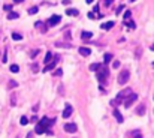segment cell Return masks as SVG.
Listing matches in <instances>:
<instances>
[{
	"mask_svg": "<svg viewBox=\"0 0 154 138\" xmlns=\"http://www.w3.org/2000/svg\"><path fill=\"white\" fill-rule=\"evenodd\" d=\"M54 123H55V119H51V120H50L48 117H43L42 120L36 125L34 132H36V134H39V135H40V134H45V132H48V131H50L48 128H51Z\"/></svg>",
	"mask_w": 154,
	"mask_h": 138,
	"instance_id": "cell-1",
	"label": "cell"
},
{
	"mask_svg": "<svg viewBox=\"0 0 154 138\" xmlns=\"http://www.w3.org/2000/svg\"><path fill=\"white\" fill-rule=\"evenodd\" d=\"M130 93H132V92H130V89H124L123 92H120V93L117 95V98H115V99H112V101H111V105H120V104H123L124 96L127 98Z\"/></svg>",
	"mask_w": 154,
	"mask_h": 138,
	"instance_id": "cell-2",
	"label": "cell"
},
{
	"mask_svg": "<svg viewBox=\"0 0 154 138\" xmlns=\"http://www.w3.org/2000/svg\"><path fill=\"white\" fill-rule=\"evenodd\" d=\"M136 99H138V95H136V93H130V95H129V98H126V99L123 101V104H124V107H126V108H130Z\"/></svg>",
	"mask_w": 154,
	"mask_h": 138,
	"instance_id": "cell-3",
	"label": "cell"
},
{
	"mask_svg": "<svg viewBox=\"0 0 154 138\" xmlns=\"http://www.w3.org/2000/svg\"><path fill=\"white\" fill-rule=\"evenodd\" d=\"M129 77H130V74H129V71L127 69H124V71H121L120 75H118V84H126L127 83V80H129Z\"/></svg>",
	"mask_w": 154,
	"mask_h": 138,
	"instance_id": "cell-4",
	"label": "cell"
},
{
	"mask_svg": "<svg viewBox=\"0 0 154 138\" xmlns=\"http://www.w3.org/2000/svg\"><path fill=\"white\" fill-rule=\"evenodd\" d=\"M102 68V66H100ZM109 75V71H108V68L106 66H103L100 71H99V74H97V78H99V81H105V78Z\"/></svg>",
	"mask_w": 154,
	"mask_h": 138,
	"instance_id": "cell-5",
	"label": "cell"
},
{
	"mask_svg": "<svg viewBox=\"0 0 154 138\" xmlns=\"http://www.w3.org/2000/svg\"><path fill=\"white\" fill-rule=\"evenodd\" d=\"M64 131H66V132H70V134H75V132L78 131V126H76L75 123H66V125H64Z\"/></svg>",
	"mask_w": 154,
	"mask_h": 138,
	"instance_id": "cell-6",
	"label": "cell"
},
{
	"mask_svg": "<svg viewBox=\"0 0 154 138\" xmlns=\"http://www.w3.org/2000/svg\"><path fill=\"white\" fill-rule=\"evenodd\" d=\"M61 21V17L60 15H52L50 20H48V26H55V24H58Z\"/></svg>",
	"mask_w": 154,
	"mask_h": 138,
	"instance_id": "cell-7",
	"label": "cell"
},
{
	"mask_svg": "<svg viewBox=\"0 0 154 138\" xmlns=\"http://www.w3.org/2000/svg\"><path fill=\"white\" fill-rule=\"evenodd\" d=\"M72 111H73V108H72V105H66V108H64V111H63V117L64 119H68V117H70L72 116Z\"/></svg>",
	"mask_w": 154,
	"mask_h": 138,
	"instance_id": "cell-8",
	"label": "cell"
},
{
	"mask_svg": "<svg viewBox=\"0 0 154 138\" xmlns=\"http://www.w3.org/2000/svg\"><path fill=\"white\" fill-rule=\"evenodd\" d=\"M78 51H79L81 56H84V57H87V56H90V54H91V50H90V48H87V47H79V50H78Z\"/></svg>",
	"mask_w": 154,
	"mask_h": 138,
	"instance_id": "cell-9",
	"label": "cell"
},
{
	"mask_svg": "<svg viewBox=\"0 0 154 138\" xmlns=\"http://www.w3.org/2000/svg\"><path fill=\"white\" fill-rule=\"evenodd\" d=\"M114 27V21H108V23H103L102 26H100V29L102 30H109V29H112Z\"/></svg>",
	"mask_w": 154,
	"mask_h": 138,
	"instance_id": "cell-10",
	"label": "cell"
},
{
	"mask_svg": "<svg viewBox=\"0 0 154 138\" xmlns=\"http://www.w3.org/2000/svg\"><path fill=\"white\" fill-rule=\"evenodd\" d=\"M57 60H58V57H54V62L50 63L47 68H43V72H48V71H52V69L55 68V63H57Z\"/></svg>",
	"mask_w": 154,
	"mask_h": 138,
	"instance_id": "cell-11",
	"label": "cell"
},
{
	"mask_svg": "<svg viewBox=\"0 0 154 138\" xmlns=\"http://www.w3.org/2000/svg\"><path fill=\"white\" fill-rule=\"evenodd\" d=\"M112 114H114V117L117 119L118 123H123V122H124V119H123V116H121V113L118 111V110H114V113H112Z\"/></svg>",
	"mask_w": 154,
	"mask_h": 138,
	"instance_id": "cell-12",
	"label": "cell"
},
{
	"mask_svg": "<svg viewBox=\"0 0 154 138\" xmlns=\"http://www.w3.org/2000/svg\"><path fill=\"white\" fill-rule=\"evenodd\" d=\"M136 114H139V116H144V114H145V105H144V104H141L136 108Z\"/></svg>",
	"mask_w": 154,
	"mask_h": 138,
	"instance_id": "cell-13",
	"label": "cell"
},
{
	"mask_svg": "<svg viewBox=\"0 0 154 138\" xmlns=\"http://www.w3.org/2000/svg\"><path fill=\"white\" fill-rule=\"evenodd\" d=\"M66 14L70 15V17H76V15H79V12H78L76 9H66Z\"/></svg>",
	"mask_w": 154,
	"mask_h": 138,
	"instance_id": "cell-14",
	"label": "cell"
},
{
	"mask_svg": "<svg viewBox=\"0 0 154 138\" xmlns=\"http://www.w3.org/2000/svg\"><path fill=\"white\" fill-rule=\"evenodd\" d=\"M81 38H82L84 41H87V39L93 38V33H91V32H82V33H81Z\"/></svg>",
	"mask_w": 154,
	"mask_h": 138,
	"instance_id": "cell-15",
	"label": "cell"
},
{
	"mask_svg": "<svg viewBox=\"0 0 154 138\" xmlns=\"http://www.w3.org/2000/svg\"><path fill=\"white\" fill-rule=\"evenodd\" d=\"M18 17H19V14H17V12H9L8 14V20H17Z\"/></svg>",
	"mask_w": 154,
	"mask_h": 138,
	"instance_id": "cell-16",
	"label": "cell"
},
{
	"mask_svg": "<svg viewBox=\"0 0 154 138\" xmlns=\"http://www.w3.org/2000/svg\"><path fill=\"white\" fill-rule=\"evenodd\" d=\"M100 63H93V65H90V71H99L100 69Z\"/></svg>",
	"mask_w": 154,
	"mask_h": 138,
	"instance_id": "cell-17",
	"label": "cell"
},
{
	"mask_svg": "<svg viewBox=\"0 0 154 138\" xmlns=\"http://www.w3.org/2000/svg\"><path fill=\"white\" fill-rule=\"evenodd\" d=\"M52 59V53H47V56H45V59H43V63H50Z\"/></svg>",
	"mask_w": 154,
	"mask_h": 138,
	"instance_id": "cell-18",
	"label": "cell"
},
{
	"mask_svg": "<svg viewBox=\"0 0 154 138\" xmlns=\"http://www.w3.org/2000/svg\"><path fill=\"white\" fill-rule=\"evenodd\" d=\"M111 60H112V54H109V53H108V54H105V57H103V62H105V63H109Z\"/></svg>",
	"mask_w": 154,
	"mask_h": 138,
	"instance_id": "cell-19",
	"label": "cell"
},
{
	"mask_svg": "<svg viewBox=\"0 0 154 138\" xmlns=\"http://www.w3.org/2000/svg\"><path fill=\"white\" fill-rule=\"evenodd\" d=\"M11 72H12V74H17L18 71H19V66H18V65H11Z\"/></svg>",
	"mask_w": 154,
	"mask_h": 138,
	"instance_id": "cell-20",
	"label": "cell"
},
{
	"mask_svg": "<svg viewBox=\"0 0 154 138\" xmlns=\"http://www.w3.org/2000/svg\"><path fill=\"white\" fill-rule=\"evenodd\" d=\"M12 39H14V41H21V39H23V34H19V33H12Z\"/></svg>",
	"mask_w": 154,
	"mask_h": 138,
	"instance_id": "cell-21",
	"label": "cell"
},
{
	"mask_svg": "<svg viewBox=\"0 0 154 138\" xmlns=\"http://www.w3.org/2000/svg\"><path fill=\"white\" fill-rule=\"evenodd\" d=\"M37 11H39V8H37V6H33V8H30V9H29V14H30V15H33V14H37Z\"/></svg>",
	"mask_w": 154,
	"mask_h": 138,
	"instance_id": "cell-22",
	"label": "cell"
},
{
	"mask_svg": "<svg viewBox=\"0 0 154 138\" xmlns=\"http://www.w3.org/2000/svg\"><path fill=\"white\" fill-rule=\"evenodd\" d=\"M55 47H64V48H70L72 45H70V44H60V42H55Z\"/></svg>",
	"mask_w": 154,
	"mask_h": 138,
	"instance_id": "cell-23",
	"label": "cell"
},
{
	"mask_svg": "<svg viewBox=\"0 0 154 138\" xmlns=\"http://www.w3.org/2000/svg\"><path fill=\"white\" fill-rule=\"evenodd\" d=\"M3 9H5L6 12H12V5H5Z\"/></svg>",
	"mask_w": 154,
	"mask_h": 138,
	"instance_id": "cell-24",
	"label": "cell"
},
{
	"mask_svg": "<svg viewBox=\"0 0 154 138\" xmlns=\"http://www.w3.org/2000/svg\"><path fill=\"white\" fill-rule=\"evenodd\" d=\"M19 122H21V125H27V123H29V119H27L26 116H23V117L19 119Z\"/></svg>",
	"mask_w": 154,
	"mask_h": 138,
	"instance_id": "cell-25",
	"label": "cell"
},
{
	"mask_svg": "<svg viewBox=\"0 0 154 138\" xmlns=\"http://www.w3.org/2000/svg\"><path fill=\"white\" fill-rule=\"evenodd\" d=\"M124 24H126V26H129L130 29H135V23H133V21H126Z\"/></svg>",
	"mask_w": 154,
	"mask_h": 138,
	"instance_id": "cell-26",
	"label": "cell"
},
{
	"mask_svg": "<svg viewBox=\"0 0 154 138\" xmlns=\"http://www.w3.org/2000/svg\"><path fill=\"white\" fill-rule=\"evenodd\" d=\"M130 15H132V12H130V11H126V12H124V20L127 21V20L130 18Z\"/></svg>",
	"mask_w": 154,
	"mask_h": 138,
	"instance_id": "cell-27",
	"label": "cell"
},
{
	"mask_svg": "<svg viewBox=\"0 0 154 138\" xmlns=\"http://www.w3.org/2000/svg\"><path fill=\"white\" fill-rule=\"evenodd\" d=\"M112 3H114V0H103V5L105 6H111Z\"/></svg>",
	"mask_w": 154,
	"mask_h": 138,
	"instance_id": "cell-28",
	"label": "cell"
},
{
	"mask_svg": "<svg viewBox=\"0 0 154 138\" xmlns=\"http://www.w3.org/2000/svg\"><path fill=\"white\" fill-rule=\"evenodd\" d=\"M112 68H114V69L120 68V62H118V60H115V62H112Z\"/></svg>",
	"mask_w": 154,
	"mask_h": 138,
	"instance_id": "cell-29",
	"label": "cell"
},
{
	"mask_svg": "<svg viewBox=\"0 0 154 138\" xmlns=\"http://www.w3.org/2000/svg\"><path fill=\"white\" fill-rule=\"evenodd\" d=\"M18 84H17V81H14V80H11V81H9V87H11V89H12V87H17Z\"/></svg>",
	"mask_w": 154,
	"mask_h": 138,
	"instance_id": "cell-30",
	"label": "cell"
},
{
	"mask_svg": "<svg viewBox=\"0 0 154 138\" xmlns=\"http://www.w3.org/2000/svg\"><path fill=\"white\" fill-rule=\"evenodd\" d=\"M32 71H33V72H37V71H39V66H37L36 63H33V65H32Z\"/></svg>",
	"mask_w": 154,
	"mask_h": 138,
	"instance_id": "cell-31",
	"label": "cell"
},
{
	"mask_svg": "<svg viewBox=\"0 0 154 138\" xmlns=\"http://www.w3.org/2000/svg\"><path fill=\"white\" fill-rule=\"evenodd\" d=\"M55 75H57V77H61V75H63V71H61V69L58 68L57 71H55Z\"/></svg>",
	"mask_w": 154,
	"mask_h": 138,
	"instance_id": "cell-32",
	"label": "cell"
},
{
	"mask_svg": "<svg viewBox=\"0 0 154 138\" xmlns=\"http://www.w3.org/2000/svg\"><path fill=\"white\" fill-rule=\"evenodd\" d=\"M8 62V50L5 51V56H3V63H6Z\"/></svg>",
	"mask_w": 154,
	"mask_h": 138,
	"instance_id": "cell-33",
	"label": "cell"
},
{
	"mask_svg": "<svg viewBox=\"0 0 154 138\" xmlns=\"http://www.w3.org/2000/svg\"><path fill=\"white\" fill-rule=\"evenodd\" d=\"M37 54H39V50H34V51L32 53V54H30V56H32V57H33V59H34V57H36Z\"/></svg>",
	"mask_w": 154,
	"mask_h": 138,
	"instance_id": "cell-34",
	"label": "cell"
},
{
	"mask_svg": "<svg viewBox=\"0 0 154 138\" xmlns=\"http://www.w3.org/2000/svg\"><path fill=\"white\" fill-rule=\"evenodd\" d=\"M88 18H91V20H94V18H96V15H94L93 12H88Z\"/></svg>",
	"mask_w": 154,
	"mask_h": 138,
	"instance_id": "cell-35",
	"label": "cell"
},
{
	"mask_svg": "<svg viewBox=\"0 0 154 138\" xmlns=\"http://www.w3.org/2000/svg\"><path fill=\"white\" fill-rule=\"evenodd\" d=\"M123 9H124V5H121L120 8L117 9V14H120V12H121V11H123Z\"/></svg>",
	"mask_w": 154,
	"mask_h": 138,
	"instance_id": "cell-36",
	"label": "cell"
},
{
	"mask_svg": "<svg viewBox=\"0 0 154 138\" xmlns=\"http://www.w3.org/2000/svg\"><path fill=\"white\" fill-rule=\"evenodd\" d=\"M15 3H21V2H24V0H14Z\"/></svg>",
	"mask_w": 154,
	"mask_h": 138,
	"instance_id": "cell-37",
	"label": "cell"
},
{
	"mask_svg": "<svg viewBox=\"0 0 154 138\" xmlns=\"http://www.w3.org/2000/svg\"><path fill=\"white\" fill-rule=\"evenodd\" d=\"M87 3H93V2H94V0H85Z\"/></svg>",
	"mask_w": 154,
	"mask_h": 138,
	"instance_id": "cell-38",
	"label": "cell"
},
{
	"mask_svg": "<svg viewBox=\"0 0 154 138\" xmlns=\"http://www.w3.org/2000/svg\"><path fill=\"white\" fill-rule=\"evenodd\" d=\"M150 48H151V51H154V44L151 45V47H150Z\"/></svg>",
	"mask_w": 154,
	"mask_h": 138,
	"instance_id": "cell-39",
	"label": "cell"
},
{
	"mask_svg": "<svg viewBox=\"0 0 154 138\" xmlns=\"http://www.w3.org/2000/svg\"><path fill=\"white\" fill-rule=\"evenodd\" d=\"M135 138H142V137H141V135H136V137H135Z\"/></svg>",
	"mask_w": 154,
	"mask_h": 138,
	"instance_id": "cell-40",
	"label": "cell"
},
{
	"mask_svg": "<svg viewBox=\"0 0 154 138\" xmlns=\"http://www.w3.org/2000/svg\"><path fill=\"white\" fill-rule=\"evenodd\" d=\"M153 68H154V62H153Z\"/></svg>",
	"mask_w": 154,
	"mask_h": 138,
	"instance_id": "cell-41",
	"label": "cell"
},
{
	"mask_svg": "<svg viewBox=\"0 0 154 138\" xmlns=\"http://www.w3.org/2000/svg\"><path fill=\"white\" fill-rule=\"evenodd\" d=\"M130 2H135V0H130Z\"/></svg>",
	"mask_w": 154,
	"mask_h": 138,
	"instance_id": "cell-42",
	"label": "cell"
}]
</instances>
